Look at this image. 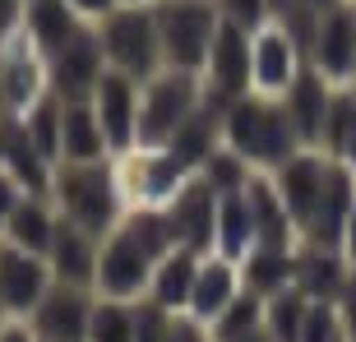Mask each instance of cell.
Wrapping results in <instances>:
<instances>
[{
  "instance_id": "obj_6",
  "label": "cell",
  "mask_w": 356,
  "mask_h": 342,
  "mask_svg": "<svg viewBox=\"0 0 356 342\" xmlns=\"http://www.w3.org/2000/svg\"><path fill=\"white\" fill-rule=\"evenodd\" d=\"M153 268H158V254L148 250L144 241L125 227V218H120L102 236L92 291H97V296H111V301H139L148 291V282H153Z\"/></svg>"
},
{
  "instance_id": "obj_7",
  "label": "cell",
  "mask_w": 356,
  "mask_h": 342,
  "mask_svg": "<svg viewBox=\"0 0 356 342\" xmlns=\"http://www.w3.org/2000/svg\"><path fill=\"white\" fill-rule=\"evenodd\" d=\"M305 60H310V70H319L338 88L356 83V0H343V5L319 14Z\"/></svg>"
},
{
  "instance_id": "obj_34",
  "label": "cell",
  "mask_w": 356,
  "mask_h": 342,
  "mask_svg": "<svg viewBox=\"0 0 356 342\" xmlns=\"http://www.w3.org/2000/svg\"><path fill=\"white\" fill-rule=\"evenodd\" d=\"M24 195H28V190L0 167V236H5V227H10V218H14V209H19V199H24Z\"/></svg>"
},
{
  "instance_id": "obj_24",
  "label": "cell",
  "mask_w": 356,
  "mask_h": 342,
  "mask_svg": "<svg viewBox=\"0 0 356 342\" xmlns=\"http://www.w3.org/2000/svg\"><path fill=\"white\" fill-rule=\"evenodd\" d=\"M352 277V263L343 250H324V245H305L301 263H296V287L310 296V301H338Z\"/></svg>"
},
{
  "instance_id": "obj_10",
  "label": "cell",
  "mask_w": 356,
  "mask_h": 342,
  "mask_svg": "<svg viewBox=\"0 0 356 342\" xmlns=\"http://www.w3.org/2000/svg\"><path fill=\"white\" fill-rule=\"evenodd\" d=\"M250 56H254V33L222 19L218 38H213V51H209V65H204V88L213 97H222V102H236V97L254 92Z\"/></svg>"
},
{
  "instance_id": "obj_42",
  "label": "cell",
  "mask_w": 356,
  "mask_h": 342,
  "mask_svg": "<svg viewBox=\"0 0 356 342\" xmlns=\"http://www.w3.org/2000/svg\"><path fill=\"white\" fill-rule=\"evenodd\" d=\"M120 5H153V0H120Z\"/></svg>"
},
{
  "instance_id": "obj_31",
  "label": "cell",
  "mask_w": 356,
  "mask_h": 342,
  "mask_svg": "<svg viewBox=\"0 0 356 342\" xmlns=\"http://www.w3.org/2000/svg\"><path fill=\"white\" fill-rule=\"evenodd\" d=\"M172 310H162L158 301L139 296L134 301V342H167L172 338Z\"/></svg>"
},
{
  "instance_id": "obj_28",
  "label": "cell",
  "mask_w": 356,
  "mask_h": 342,
  "mask_svg": "<svg viewBox=\"0 0 356 342\" xmlns=\"http://www.w3.org/2000/svg\"><path fill=\"white\" fill-rule=\"evenodd\" d=\"M199 176H204V181H209L213 190H218V195H236V190H245V185H250L254 176H259V171H254L250 162L241 158L236 148L218 144V148H213V158L204 162V167H199Z\"/></svg>"
},
{
  "instance_id": "obj_33",
  "label": "cell",
  "mask_w": 356,
  "mask_h": 342,
  "mask_svg": "<svg viewBox=\"0 0 356 342\" xmlns=\"http://www.w3.org/2000/svg\"><path fill=\"white\" fill-rule=\"evenodd\" d=\"M24 10H28V0H0V51L14 38H24Z\"/></svg>"
},
{
  "instance_id": "obj_35",
  "label": "cell",
  "mask_w": 356,
  "mask_h": 342,
  "mask_svg": "<svg viewBox=\"0 0 356 342\" xmlns=\"http://www.w3.org/2000/svg\"><path fill=\"white\" fill-rule=\"evenodd\" d=\"M338 315H343V329H347V338L356 342V268H352V277H347V287H343V296H338Z\"/></svg>"
},
{
  "instance_id": "obj_39",
  "label": "cell",
  "mask_w": 356,
  "mask_h": 342,
  "mask_svg": "<svg viewBox=\"0 0 356 342\" xmlns=\"http://www.w3.org/2000/svg\"><path fill=\"white\" fill-rule=\"evenodd\" d=\"M343 254H347V263L356 268V204H352V213H347V231H343Z\"/></svg>"
},
{
  "instance_id": "obj_25",
  "label": "cell",
  "mask_w": 356,
  "mask_h": 342,
  "mask_svg": "<svg viewBox=\"0 0 356 342\" xmlns=\"http://www.w3.org/2000/svg\"><path fill=\"white\" fill-rule=\"evenodd\" d=\"M254 245H259V231H254L250 195H245V190L222 195V199H218V254H227V259L241 263Z\"/></svg>"
},
{
  "instance_id": "obj_3",
  "label": "cell",
  "mask_w": 356,
  "mask_h": 342,
  "mask_svg": "<svg viewBox=\"0 0 356 342\" xmlns=\"http://www.w3.org/2000/svg\"><path fill=\"white\" fill-rule=\"evenodd\" d=\"M97 38H102L106 65L139 79V83H148L153 74L167 70L153 5H116L106 19H97Z\"/></svg>"
},
{
  "instance_id": "obj_17",
  "label": "cell",
  "mask_w": 356,
  "mask_h": 342,
  "mask_svg": "<svg viewBox=\"0 0 356 342\" xmlns=\"http://www.w3.org/2000/svg\"><path fill=\"white\" fill-rule=\"evenodd\" d=\"M333 88H338V83H329L319 70L305 65L301 79L282 92V106H287V116H291V125H296L305 148H324V120H329Z\"/></svg>"
},
{
  "instance_id": "obj_4",
  "label": "cell",
  "mask_w": 356,
  "mask_h": 342,
  "mask_svg": "<svg viewBox=\"0 0 356 342\" xmlns=\"http://www.w3.org/2000/svg\"><path fill=\"white\" fill-rule=\"evenodd\" d=\"M209 88L195 70H162L144 83L139 97V148H167L185 120L204 106Z\"/></svg>"
},
{
  "instance_id": "obj_9",
  "label": "cell",
  "mask_w": 356,
  "mask_h": 342,
  "mask_svg": "<svg viewBox=\"0 0 356 342\" xmlns=\"http://www.w3.org/2000/svg\"><path fill=\"white\" fill-rule=\"evenodd\" d=\"M92 305H97V291L92 287H74V282L56 277L51 291L42 296V305L28 315V324H33V333L42 342H88Z\"/></svg>"
},
{
  "instance_id": "obj_15",
  "label": "cell",
  "mask_w": 356,
  "mask_h": 342,
  "mask_svg": "<svg viewBox=\"0 0 356 342\" xmlns=\"http://www.w3.org/2000/svg\"><path fill=\"white\" fill-rule=\"evenodd\" d=\"M329 171H333V158L324 153V148H301L296 158H287L277 171H268L273 176V185L282 190V204L291 209V218H296V227H310V218H315L319 199H324V185H329Z\"/></svg>"
},
{
  "instance_id": "obj_41",
  "label": "cell",
  "mask_w": 356,
  "mask_h": 342,
  "mask_svg": "<svg viewBox=\"0 0 356 342\" xmlns=\"http://www.w3.org/2000/svg\"><path fill=\"white\" fill-rule=\"evenodd\" d=\"M5 319H10V310H5V291H0V324H5Z\"/></svg>"
},
{
  "instance_id": "obj_29",
  "label": "cell",
  "mask_w": 356,
  "mask_h": 342,
  "mask_svg": "<svg viewBox=\"0 0 356 342\" xmlns=\"http://www.w3.org/2000/svg\"><path fill=\"white\" fill-rule=\"evenodd\" d=\"M259 324H264V296L245 287L236 301H232L222 315L209 324V333H213V342H232V338H241V333L259 329Z\"/></svg>"
},
{
  "instance_id": "obj_32",
  "label": "cell",
  "mask_w": 356,
  "mask_h": 342,
  "mask_svg": "<svg viewBox=\"0 0 356 342\" xmlns=\"http://www.w3.org/2000/svg\"><path fill=\"white\" fill-rule=\"evenodd\" d=\"M218 14L245 33H259L264 24H273V0H218Z\"/></svg>"
},
{
  "instance_id": "obj_1",
  "label": "cell",
  "mask_w": 356,
  "mask_h": 342,
  "mask_svg": "<svg viewBox=\"0 0 356 342\" xmlns=\"http://www.w3.org/2000/svg\"><path fill=\"white\" fill-rule=\"evenodd\" d=\"M222 144L236 148L254 171H277L287 158H296L305 148L287 116V106H282V97H264V92H245L236 102H227Z\"/></svg>"
},
{
  "instance_id": "obj_30",
  "label": "cell",
  "mask_w": 356,
  "mask_h": 342,
  "mask_svg": "<svg viewBox=\"0 0 356 342\" xmlns=\"http://www.w3.org/2000/svg\"><path fill=\"white\" fill-rule=\"evenodd\" d=\"M88 342H134V301H111V296H97V305H92Z\"/></svg>"
},
{
  "instance_id": "obj_23",
  "label": "cell",
  "mask_w": 356,
  "mask_h": 342,
  "mask_svg": "<svg viewBox=\"0 0 356 342\" xmlns=\"http://www.w3.org/2000/svg\"><path fill=\"white\" fill-rule=\"evenodd\" d=\"M51 204H56L51 195H24L0 241H10V245H19V250H28V254H51L56 222H60V213H56Z\"/></svg>"
},
{
  "instance_id": "obj_27",
  "label": "cell",
  "mask_w": 356,
  "mask_h": 342,
  "mask_svg": "<svg viewBox=\"0 0 356 342\" xmlns=\"http://www.w3.org/2000/svg\"><path fill=\"white\" fill-rule=\"evenodd\" d=\"M310 296L301 287H282L273 296H264V329L273 333L277 342H301L305 319H310Z\"/></svg>"
},
{
  "instance_id": "obj_18",
  "label": "cell",
  "mask_w": 356,
  "mask_h": 342,
  "mask_svg": "<svg viewBox=\"0 0 356 342\" xmlns=\"http://www.w3.org/2000/svg\"><path fill=\"white\" fill-rule=\"evenodd\" d=\"M83 28H88V19H83L70 0H28V10H24V38L33 42L47 60H51L56 51H65Z\"/></svg>"
},
{
  "instance_id": "obj_37",
  "label": "cell",
  "mask_w": 356,
  "mask_h": 342,
  "mask_svg": "<svg viewBox=\"0 0 356 342\" xmlns=\"http://www.w3.org/2000/svg\"><path fill=\"white\" fill-rule=\"evenodd\" d=\"M70 5H74V10H79L88 24H97V19H106V14L116 10L120 0H70Z\"/></svg>"
},
{
  "instance_id": "obj_8",
  "label": "cell",
  "mask_w": 356,
  "mask_h": 342,
  "mask_svg": "<svg viewBox=\"0 0 356 342\" xmlns=\"http://www.w3.org/2000/svg\"><path fill=\"white\" fill-rule=\"evenodd\" d=\"M139 97H144V83L130 79V74H120V70H111V65H106L102 83H97L92 97H88L116 158H125V153L139 148Z\"/></svg>"
},
{
  "instance_id": "obj_20",
  "label": "cell",
  "mask_w": 356,
  "mask_h": 342,
  "mask_svg": "<svg viewBox=\"0 0 356 342\" xmlns=\"http://www.w3.org/2000/svg\"><path fill=\"white\" fill-rule=\"evenodd\" d=\"M245 195H250V209H254V231H259V245H273V250H296L301 227H296L291 209L282 204V190L273 185V176H268V171H259V176L245 185Z\"/></svg>"
},
{
  "instance_id": "obj_19",
  "label": "cell",
  "mask_w": 356,
  "mask_h": 342,
  "mask_svg": "<svg viewBox=\"0 0 356 342\" xmlns=\"http://www.w3.org/2000/svg\"><path fill=\"white\" fill-rule=\"evenodd\" d=\"M97 250H102V236H92L88 227L70 222L65 213H60L51 254H47L56 277H60V282H74V287H92V277H97Z\"/></svg>"
},
{
  "instance_id": "obj_40",
  "label": "cell",
  "mask_w": 356,
  "mask_h": 342,
  "mask_svg": "<svg viewBox=\"0 0 356 342\" xmlns=\"http://www.w3.org/2000/svg\"><path fill=\"white\" fill-rule=\"evenodd\" d=\"M232 342H277L273 333L264 329V324H259V329H250V333H241V338H232Z\"/></svg>"
},
{
  "instance_id": "obj_21",
  "label": "cell",
  "mask_w": 356,
  "mask_h": 342,
  "mask_svg": "<svg viewBox=\"0 0 356 342\" xmlns=\"http://www.w3.org/2000/svg\"><path fill=\"white\" fill-rule=\"evenodd\" d=\"M199 263L204 254L190 250V245H176L172 254H162L158 268H153V282H148V301H158L162 310H172V315H185V305H190V291H195V277H199Z\"/></svg>"
},
{
  "instance_id": "obj_36",
  "label": "cell",
  "mask_w": 356,
  "mask_h": 342,
  "mask_svg": "<svg viewBox=\"0 0 356 342\" xmlns=\"http://www.w3.org/2000/svg\"><path fill=\"white\" fill-rule=\"evenodd\" d=\"M0 342H42V338L33 333L28 319H5V324H0Z\"/></svg>"
},
{
  "instance_id": "obj_11",
  "label": "cell",
  "mask_w": 356,
  "mask_h": 342,
  "mask_svg": "<svg viewBox=\"0 0 356 342\" xmlns=\"http://www.w3.org/2000/svg\"><path fill=\"white\" fill-rule=\"evenodd\" d=\"M310 65L305 60V47L296 42L287 24H264L254 33V56H250V70H254V92L264 97H282L291 83L301 79V70Z\"/></svg>"
},
{
  "instance_id": "obj_12",
  "label": "cell",
  "mask_w": 356,
  "mask_h": 342,
  "mask_svg": "<svg viewBox=\"0 0 356 342\" xmlns=\"http://www.w3.org/2000/svg\"><path fill=\"white\" fill-rule=\"evenodd\" d=\"M102 74H106V51L97 38V24H88L65 51H56L47 60V79H51V92L60 102H88Z\"/></svg>"
},
{
  "instance_id": "obj_26",
  "label": "cell",
  "mask_w": 356,
  "mask_h": 342,
  "mask_svg": "<svg viewBox=\"0 0 356 342\" xmlns=\"http://www.w3.org/2000/svg\"><path fill=\"white\" fill-rule=\"evenodd\" d=\"M296 263H301V250L254 245V250L241 259V277H245V287H250V291L273 296V291H282V287H296Z\"/></svg>"
},
{
  "instance_id": "obj_16",
  "label": "cell",
  "mask_w": 356,
  "mask_h": 342,
  "mask_svg": "<svg viewBox=\"0 0 356 342\" xmlns=\"http://www.w3.org/2000/svg\"><path fill=\"white\" fill-rule=\"evenodd\" d=\"M241 291H245L241 263L213 250V254H204V263H199V277H195V291H190V305H185V315L199 319V324L209 329V324L222 315L232 301H236Z\"/></svg>"
},
{
  "instance_id": "obj_5",
  "label": "cell",
  "mask_w": 356,
  "mask_h": 342,
  "mask_svg": "<svg viewBox=\"0 0 356 342\" xmlns=\"http://www.w3.org/2000/svg\"><path fill=\"white\" fill-rule=\"evenodd\" d=\"M153 19H158V38L167 70H195L204 74L218 38V0H153Z\"/></svg>"
},
{
  "instance_id": "obj_22",
  "label": "cell",
  "mask_w": 356,
  "mask_h": 342,
  "mask_svg": "<svg viewBox=\"0 0 356 342\" xmlns=\"http://www.w3.org/2000/svg\"><path fill=\"white\" fill-rule=\"evenodd\" d=\"M106 158H111V144H106L92 102H65L60 106V162H106Z\"/></svg>"
},
{
  "instance_id": "obj_13",
  "label": "cell",
  "mask_w": 356,
  "mask_h": 342,
  "mask_svg": "<svg viewBox=\"0 0 356 342\" xmlns=\"http://www.w3.org/2000/svg\"><path fill=\"white\" fill-rule=\"evenodd\" d=\"M218 199L222 195H218L199 171L167 199V218H172L181 245H190V250H199V254L218 250Z\"/></svg>"
},
{
  "instance_id": "obj_14",
  "label": "cell",
  "mask_w": 356,
  "mask_h": 342,
  "mask_svg": "<svg viewBox=\"0 0 356 342\" xmlns=\"http://www.w3.org/2000/svg\"><path fill=\"white\" fill-rule=\"evenodd\" d=\"M56 268L47 254H28L10 241H0V291H5V310L10 319H28L51 291Z\"/></svg>"
},
{
  "instance_id": "obj_2",
  "label": "cell",
  "mask_w": 356,
  "mask_h": 342,
  "mask_svg": "<svg viewBox=\"0 0 356 342\" xmlns=\"http://www.w3.org/2000/svg\"><path fill=\"white\" fill-rule=\"evenodd\" d=\"M51 199L70 222L88 227L92 236H106L125 218V185L106 162H56Z\"/></svg>"
},
{
  "instance_id": "obj_38",
  "label": "cell",
  "mask_w": 356,
  "mask_h": 342,
  "mask_svg": "<svg viewBox=\"0 0 356 342\" xmlns=\"http://www.w3.org/2000/svg\"><path fill=\"white\" fill-rule=\"evenodd\" d=\"M333 158L343 162V167H352V171H356V120H352V125H347V134H343V144L333 148Z\"/></svg>"
}]
</instances>
